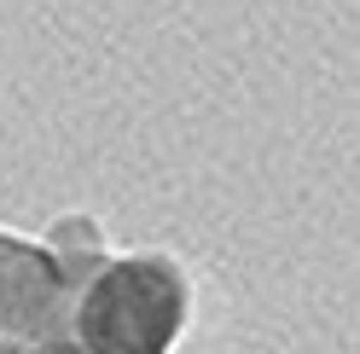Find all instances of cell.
Masks as SVG:
<instances>
[{
  "mask_svg": "<svg viewBox=\"0 0 360 354\" xmlns=\"http://www.w3.org/2000/svg\"><path fill=\"white\" fill-rule=\"evenodd\" d=\"M192 291L169 256H105L70 296L64 337L87 354H174Z\"/></svg>",
  "mask_w": 360,
  "mask_h": 354,
  "instance_id": "cell-1",
  "label": "cell"
},
{
  "mask_svg": "<svg viewBox=\"0 0 360 354\" xmlns=\"http://www.w3.org/2000/svg\"><path fill=\"white\" fill-rule=\"evenodd\" d=\"M70 279L41 238H18L0 227V348L24 354L70 325Z\"/></svg>",
  "mask_w": 360,
  "mask_h": 354,
  "instance_id": "cell-2",
  "label": "cell"
},
{
  "mask_svg": "<svg viewBox=\"0 0 360 354\" xmlns=\"http://www.w3.org/2000/svg\"><path fill=\"white\" fill-rule=\"evenodd\" d=\"M24 354H87V348L70 343V337H47V343H35V348H24Z\"/></svg>",
  "mask_w": 360,
  "mask_h": 354,
  "instance_id": "cell-3",
  "label": "cell"
},
{
  "mask_svg": "<svg viewBox=\"0 0 360 354\" xmlns=\"http://www.w3.org/2000/svg\"><path fill=\"white\" fill-rule=\"evenodd\" d=\"M0 354H6V348H0Z\"/></svg>",
  "mask_w": 360,
  "mask_h": 354,
  "instance_id": "cell-4",
  "label": "cell"
}]
</instances>
